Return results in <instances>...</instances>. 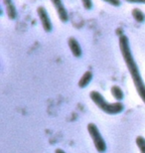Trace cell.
<instances>
[{
	"instance_id": "2e32d148",
	"label": "cell",
	"mask_w": 145,
	"mask_h": 153,
	"mask_svg": "<svg viewBox=\"0 0 145 153\" xmlns=\"http://www.w3.org/2000/svg\"><path fill=\"white\" fill-rule=\"evenodd\" d=\"M55 153H66V152H65L63 149L58 148V149H56V150H55Z\"/></svg>"
},
{
	"instance_id": "8992f818",
	"label": "cell",
	"mask_w": 145,
	"mask_h": 153,
	"mask_svg": "<svg viewBox=\"0 0 145 153\" xmlns=\"http://www.w3.org/2000/svg\"><path fill=\"white\" fill-rule=\"evenodd\" d=\"M68 44H69L70 50L73 53V55L77 58H80L82 56V48L80 43L77 41V40L74 37L69 38V41H68Z\"/></svg>"
},
{
	"instance_id": "277c9868",
	"label": "cell",
	"mask_w": 145,
	"mask_h": 153,
	"mask_svg": "<svg viewBox=\"0 0 145 153\" xmlns=\"http://www.w3.org/2000/svg\"><path fill=\"white\" fill-rule=\"evenodd\" d=\"M37 13H38V16L40 18V21H41L44 30L46 32H51L52 23H51L50 18L48 16V12L46 11V9L44 7H42V6H40V7H38V9H37Z\"/></svg>"
},
{
	"instance_id": "9a60e30c",
	"label": "cell",
	"mask_w": 145,
	"mask_h": 153,
	"mask_svg": "<svg viewBox=\"0 0 145 153\" xmlns=\"http://www.w3.org/2000/svg\"><path fill=\"white\" fill-rule=\"evenodd\" d=\"M3 3L7 6V5H9V4H11L12 3V0H3Z\"/></svg>"
},
{
	"instance_id": "6da1fadb",
	"label": "cell",
	"mask_w": 145,
	"mask_h": 153,
	"mask_svg": "<svg viewBox=\"0 0 145 153\" xmlns=\"http://www.w3.org/2000/svg\"><path fill=\"white\" fill-rule=\"evenodd\" d=\"M119 48L123 57V60L125 62V65L127 67L129 73H130V76L135 85V88H136L140 99L145 103V84L140 76L139 70H138V67L136 65V63H135L134 58L132 56L127 36L125 35L119 36Z\"/></svg>"
},
{
	"instance_id": "5b68a950",
	"label": "cell",
	"mask_w": 145,
	"mask_h": 153,
	"mask_svg": "<svg viewBox=\"0 0 145 153\" xmlns=\"http://www.w3.org/2000/svg\"><path fill=\"white\" fill-rule=\"evenodd\" d=\"M52 3H53L55 9H56L57 13L60 17V19L62 22L66 23L68 20H69V16H68V12L65 8V6L62 2V0H51Z\"/></svg>"
},
{
	"instance_id": "5bb4252c",
	"label": "cell",
	"mask_w": 145,
	"mask_h": 153,
	"mask_svg": "<svg viewBox=\"0 0 145 153\" xmlns=\"http://www.w3.org/2000/svg\"><path fill=\"white\" fill-rule=\"evenodd\" d=\"M125 1L130 3H144L145 4V0H125Z\"/></svg>"
},
{
	"instance_id": "30bf717a",
	"label": "cell",
	"mask_w": 145,
	"mask_h": 153,
	"mask_svg": "<svg viewBox=\"0 0 145 153\" xmlns=\"http://www.w3.org/2000/svg\"><path fill=\"white\" fill-rule=\"evenodd\" d=\"M6 13H7L8 17L10 18L11 20H14L16 19L17 17V11H16V8H15V6L12 4H9L6 6Z\"/></svg>"
},
{
	"instance_id": "4fadbf2b",
	"label": "cell",
	"mask_w": 145,
	"mask_h": 153,
	"mask_svg": "<svg viewBox=\"0 0 145 153\" xmlns=\"http://www.w3.org/2000/svg\"><path fill=\"white\" fill-rule=\"evenodd\" d=\"M103 1L107 2L109 4H112L113 6H119L121 4V2H120V0H103Z\"/></svg>"
},
{
	"instance_id": "3957f363",
	"label": "cell",
	"mask_w": 145,
	"mask_h": 153,
	"mask_svg": "<svg viewBox=\"0 0 145 153\" xmlns=\"http://www.w3.org/2000/svg\"><path fill=\"white\" fill-rule=\"evenodd\" d=\"M88 131L91 135L92 141H94L95 149L100 153H104L106 150V144L104 141L103 137L101 136V134L98 130L97 126L94 123H88Z\"/></svg>"
},
{
	"instance_id": "8fae6325",
	"label": "cell",
	"mask_w": 145,
	"mask_h": 153,
	"mask_svg": "<svg viewBox=\"0 0 145 153\" xmlns=\"http://www.w3.org/2000/svg\"><path fill=\"white\" fill-rule=\"evenodd\" d=\"M135 142H136L138 149L140 150V153H145V138L144 137L141 135L137 136Z\"/></svg>"
},
{
	"instance_id": "ba28073f",
	"label": "cell",
	"mask_w": 145,
	"mask_h": 153,
	"mask_svg": "<svg viewBox=\"0 0 145 153\" xmlns=\"http://www.w3.org/2000/svg\"><path fill=\"white\" fill-rule=\"evenodd\" d=\"M110 91H112V94L116 100H118V102L122 100L124 94H123V91L119 87H117V85H113V87H112V90H110Z\"/></svg>"
},
{
	"instance_id": "9c48e42d",
	"label": "cell",
	"mask_w": 145,
	"mask_h": 153,
	"mask_svg": "<svg viewBox=\"0 0 145 153\" xmlns=\"http://www.w3.org/2000/svg\"><path fill=\"white\" fill-rule=\"evenodd\" d=\"M132 16H133L135 21H137L138 23H142L145 20L144 13L138 8H134L133 10H132Z\"/></svg>"
},
{
	"instance_id": "7a4b0ae2",
	"label": "cell",
	"mask_w": 145,
	"mask_h": 153,
	"mask_svg": "<svg viewBox=\"0 0 145 153\" xmlns=\"http://www.w3.org/2000/svg\"><path fill=\"white\" fill-rule=\"evenodd\" d=\"M89 97H91L92 102L98 106V108H100L101 111L107 114H118L124 111V105L121 102H115V103L107 102L104 100V97L98 91H91Z\"/></svg>"
},
{
	"instance_id": "52a82bcc",
	"label": "cell",
	"mask_w": 145,
	"mask_h": 153,
	"mask_svg": "<svg viewBox=\"0 0 145 153\" xmlns=\"http://www.w3.org/2000/svg\"><path fill=\"white\" fill-rule=\"evenodd\" d=\"M91 79H92V73L91 71H87L84 75L82 76V78L80 79L79 87L81 88H86L89 84V82H91Z\"/></svg>"
},
{
	"instance_id": "7c38bea8",
	"label": "cell",
	"mask_w": 145,
	"mask_h": 153,
	"mask_svg": "<svg viewBox=\"0 0 145 153\" xmlns=\"http://www.w3.org/2000/svg\"><path fill=\"white\" fill-rule=\"evenodd\" d=\"M82 2H83V5H84L85 9H87V10L91 9V7H92L91 0H82Z\"/></svg>"
}]
</instances>
